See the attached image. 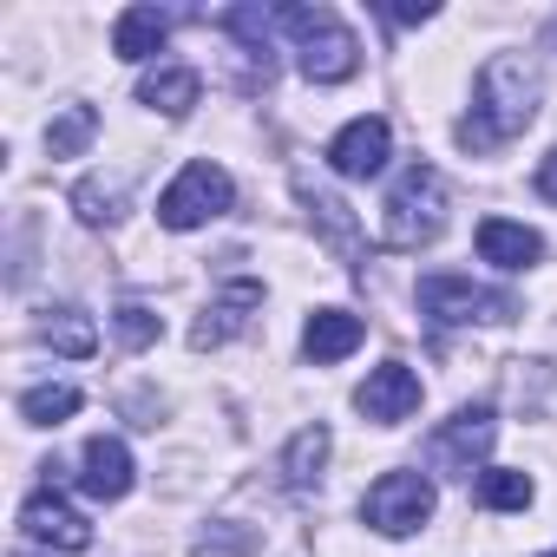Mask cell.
Masks as SVG:
<instances>
[{
	"label": "cell",
	"mask_w": 557,
	"mask_h": 557,
	"mask_svg": "<svg viewBox=\"0 0 557 557\" xmlns=\"http://www.w3.org/2000/svg\"><path fill=\"white\" fill-rule=\"evenodd\" d=\"M537 119V79L518 53H498L479 66V86H472V112L459 119V145L466 151H492L505 138H518L524 125Z\"/></svg>",
	"instance_id": "obj_1"
},
{
	"label": "cell",
	"mask_w": 557,
	"mask_h": 557,
	"mask_svg": "<svg viewBox=\"0 0 557 557\" xmlns=\"http://www.w3.org/2000/svg\"><path fill=\"white\" fill-rule=\"evenodd\" d=\"M440 230H446V177L433 164H407L381 203V243L387 249H426Z\"/></svg>",
	"instance_id": "obj_2"
},
{
	"label": "cell",
	"mask_w": 557,
	"mask_h": 557,
	"mask_svg": "<svg viewBox=\"0 0 557 557\" xmlns=\"http://www.w3.org/2000/svg\"><path fill=\"white\" fill-rule=\"evenodd\" d=\"M420 315L440 322V329H466V322H511L518 315V296L511 289H479L472 275H420Z\"/></svg>",
	"instance_id": "obj_3"
},
{
	"label": "cell",
	"mask_w": 557,
	"mask_h": 557,
	"mask_svg": "<svg viewBox=\"0 0 557 557\" xmlns=\"http://www.w3.org/2000/svg\"><path fill=\"white\" fill-rule=\"evenodd\" d=\"M230 203H236L230 171L210 164V158H197V164H184V171L171 177V190L158 197V223H164V230H203V223L223 216Z\"/></svg>",
	"instance_id": "obj_4"
},
{
	"label": "cell",
	"mask_w": 557,
	"mask_h": 557,
	"mask_svg": "<svg viewBox=\"0 0 557 557\" xmlns=\"http://www.w3.org/2000/svg\"><path fill=\"white\" fill-rule=\"evenodd\" d=\"M433 479L426 472H381L361 498V518L381 531V537H413L426 518H433Z\"/></svg>",
	"instance_id": "obj_5"
},
{
	"label": "cell",
	"mask_w": 557,
	"mask_h": 557,
	"mask_svg": "<svg viewBox=\"0 0 557 557\" xmlns=\"http://www.w3.org/2000/svg\"><path fill=\"white\" fill-rule=\"evenodd\" d=\"M492 440H498V413H492V407H459V413L433 433L426 459H433L440 472H453V479H472V466L492 459Z\"/></svg>",
	"instance_id": "obj_6"
},
{
	"label": "cell",
	"mask_w": 557,
	"mask_h": 557,
	"mask_svg": "<svg viewBox=\"0 0 557 557\" xmlns=\"http://www.w3.org/2000/svg\"><path fill=\"white\" fill-rule=\"evenodd\" d=\"M296 66H302L315 86H342V79H355V73H361V40L329 14V21L296 47Z\"/></svg>",
	"instance_id": "obj_7"
},
{
	"label": "cell",
	"mask_w": 557,
	"mask_h": 557,
	"mask_svg": "<svg viewBox=\"0 0 557 557\" xmlns=\"http://www.w3.org/2000/svg\"><path fill=\"white\" fill-rule=\"evenodd\" d=\"M262 309V283H249V275H236V283H223L216 296H210V309H203V322L190 329V348L203 355V348H223L230 335H243L249 329V315Z\"/></svg>",
	"instance_id": "obj_8"
},
{
	"label": "cell",
	"mask_w": 557,
	"mask_h": 557,
	"mask_svg": "<svg viewBox=\"0 0 557 557\" xmlns=\"http://www.w3.org/2000/svg\"><path fill=\"white\" fill-rule=\"evenodd\" d=\"M355 407L374 420V426H400L413 407H420V374L407 368V361H381L368 381H361V394H355Z\"/></svg>",
	"instance_id": "obj_9"
},
{
	"label": "cell",
	"mask_w": 557,
	"mask_h": 557,
	"mask_svg": "<svg viewBox=\"0 0 557 557\" xmlns=\"http://www.w3.org/2000/svg\"><path fill=\"white\" fill-rule=\"evenodd\" d=\"M21 531H27L34 544H47V550H86V544H92L86 511H73L60 492H34V498L21 505Z\"/></svg>",
	"instance_id": "obj_10"
},
{
	"label": "cell",
	"mask_w": 557,
	"mask_h": 557,
	"mask_svg": "<svg viewBox=\"0 0 557 557\" xmlns=\"http://www.w3.org/2000/svg\"><path fill=\"white\" fill-rule=\"evenodd\" d=\"M387 151H394V125L387 119H355V125L335 132L329 164H335V177H374V171H387Z\"/></svg>",
	"instance_id": "obj_11"
},
{
	"label": "cell",
	"mask_w": 557,
	"mask_h": 557,
	"mask_svg": "<svg viewBox=\"0 0 557 557\" xmlns=\"http://www.w3.org/2000/svg\"><path fill=\"white\" fill-rule=\"evenodd\" d=\"M79 485H86V498L119 505V498L132 492V453H125V440H112V433L86 440V453H79Z\"/></svg>",
	"instance_id": "obj_12"
},
{
	"label": "cell",
	"mask_w": 557,
	"mask_h": 557,
	"mask_svg": "<svg viewBox=\"0 0 557 557\" xmlns=\"http://www.w3.org/2000/svg\"><path fill=\"white\" fill-rule=\"evenodd\" d=\"M479 256L492 262V269H531L537 256H544V236L537 230H524V223H511V216H485L479 223Z\"/></svg>",
	"instance_id": "obj_13"
},
{
	"label": "cell",
	"mask_w": 557,
	"mask_h": 557,
	"mask_svg": "<svg viewBox=\"0 0 557 557\" xmlns=\"http://www.w3.org/2000/svg\"><path fill=\"white\" fill-rule=\"evenodd\" d=\"M361 335H368L361 315H348V309H315L309 329H302V348H309L315 368H329V361H348V355L361 348Z\"/></svg>",
	"instance_id": "obj_14"
},
{
	"label": "cell",
	"mask_w": 557,
	"mask_h": 557,
	"mask_svg": "<svg viewBox=\"0 0 557 557\" xmlns=\"http://www.w3.org/2000/svg\"><path fill=\"white\" fill-rule=\"evenodd\" d=\"M171 40V14H158V8H125L119 21H112V53L119 60H151L158 47Z\"/></svg>",
	"instance_id": "obj_15"
},
{
	"label": "cell",
	"mask_w": 557,
	"mask_h": 557,
	"mask_svg": "<svg viewBox=\"0 0 557 557\" xmlns=\"http://www.w3.org/2000/svg\"><path fill=\"white\" fill-rule=\"evenodd\" d=\"M197 99H203V79H197L190 66H158V73L138 79V106H151V112H164V119H184Z\"/></svg>",
	"instance_id": "obj_16"
},
{
	"label": "cell",
	"mask_w": 557,
	"mask_h": 557,
	"mask_svg": "<svg viewBox=\"0 0 557 557\" xmlns=\"http://www.w3.org/2000/svg\"><path fill=\"white\" fill-rule=\"evenodd\" d=\"M329 426L315 420V426H302L289 446H283V479H289V492H309V485H322V466H329Z\"/></svg>",
	"instance_id": "obj_17"
},
{
	"label": "cell",
	"mask_w": 557,
	"mask_h": 557,
	"mask_svg": "<svg viewBox=\"0 0 557 557\" xmlns=\"http://www.w3.org/2000/svg\"><path fill=\"white\" fill-rule=\"evenodd\" d=\"M531 498H537L531 472H511V466H485V472H479V505H492V511H524Z\"/></svg>",
	"instance_id": "obj_18"
},
{
	"label": "cell",
	"mask_w": 557,
	"mask_h": 557,
	"mask_svg": "<svg viewBox=\"0 0 557 557\" xmlns=\"http://www.w3.org/2000/svg\"><path fill=\"white\" fill-rule=\"evenodd\" d=\"M92 138H99V112H92V106H66V112L47 125V151H53V158H79Z\"/></svg>",
	"instance_id": "obj_19"
},
{
	"label": "cell",
	"mask_w": 557,
	"mask_h": 557,
	"mask_svg": "<svg viewBox=\"0 0 557 557\" xmlns=\"http://www.w3.org/2000/svg\"><path fill=\"white\" fill-rule=\"evenodd\" d=\"M21 413H27V426H60V420L79 413V387H66V381L27 387V394H21Z\"/></svg>",
	"instance_id": "obj_20"
},
{
	"label": "cell",
	"mask_w": 557,
	"mask_h": 557,
	"mask_svg": "<svg viewBox=\"0 0 557 557\" xmlns=\"http://www.w3.org/2000/svg\"><path fill=\"white\" fill-rule=\"evenodd\" d=\"M73 210H79L86 223H119V210H125V177H86V184L73 190Z\"/></svg>",
	"instance_id": "obj_21"
},
{
	"label": "cell",
	"mask_w": 557,
	"mask_h": 557,
	"mask_svg": "<svg viewBox=\"0 0 557 557\" xmlns=\"http://www.w3.org/2000/svg\"><path fill=\"white\" fill-rule=\"evenodd\" d=\"M302 203H309V216L329 230V243L355 256V216H348V203H342V197H329V190H315L309 177H302Z\"/></svg>",
	"instance_id": "obj_22"
},
{
	"label": "cell",
	"mask_w": 557,
	"mask_h": 557,
	"mask_svg": "<svg viewBox=\"0 0 557 557\" xmlns=\"http://www.w3.org/2000/svg\"><path fill=\"white\" fill-rule=\"evenodd\" d=\"M40 335H47L60 355H73V361L99 348V329H92V315H86V309H53V322H47Z\"/></svg>",
	"instance_id": "obj_23"
},
{
	"label": "cell",
	"mask_w": 557,
	"mask_h": 557,
	"mask_svg": "<svg viewBox=\"0 0 557 557\" xmlns=\"http://www.w3.org/2000/svg\"><path fill=\"white\" fill-rule=\"evenodd\" d=\"M112 335H119L125 348H151V342L164 335V322H158V309H145V302H119V315H112Z\"/></svg>",
	"instance_id": "obj_24"
},
{
	"label": "cell",
	"mask_w": 557,
	"mask_h": 557,
	"mask_svg": "<svg viewBox=\"0 0 557 557\" xmlns=\"http://www.w3.org/2000/svg\"><path fill=\"white\" fill-rule=\"evenodd\" d=\"M249 544H256L249 531H203V537H197V550H203V557H243Z\"/></svg>",
	"instance_id": "obj_25"
},
{
	"label": "cell",
	"mask_w": 557,
	"mask_h": 557,
	"mask_svg": "<svg viewBox=\"0 0 557 557\" xmlns=\"http://www.w3.org/2000/svg\"><path fill=\"white\" fill-rule=\"evenodd\" d=\"M394 27H420V21H433L440 8H433V0H394V8H381Z\"/></svg>",
	"instance_id": "obj_26"
},
{
	"label": "cell",
	"mask_w": 557,
	"mask_h": 557,
	"mask_svg": "<svg viewBox=\"0 0 557 557\" xmlns=\"http://www.w3.org/2000/svg\"><path fill=\"white\" fill-rule=\"evenodd\" d=\"M537 197H550V203H557V151L537 164Z\"/></svg>",
	"instance_id": "obj_27"
},
{
	"label": "cell",
	"mask_w": 557,
	"mask_h": 557,
	"mask_svg": "<svg viewBox=\"0 0 557 557\" xmlns=\"http://www.w3.org/2000/svg\"><path fill=\"white\" fill-rule=\"evenodd\" d=\"M550 40H557V27H550Z\"/></svg>",
	"instance_id": "obj_28"
},
{
	"label": "cell",
	"mask_w": 557,
	"mask_h": 557,
	"mask_svg": "<svg viewBox=\"0 0 557 557\" xmlns=\"http://www.w3.org/2000/svg\"><path fill=\"white\" fill-rule=\"evenodd\" d=\"M544 557H557V550H544Z\"/></svg>",
	"instance_id": "obj_29"
}]
</instances>
